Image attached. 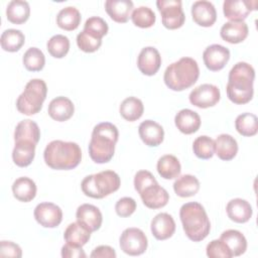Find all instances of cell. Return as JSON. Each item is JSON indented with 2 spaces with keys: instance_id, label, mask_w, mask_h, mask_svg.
I'll use <instances>...</instances> for the list:
<instances>
[{
  "instance_id": "d590c367",
  "label": "cell",
  "mask_w": 258,
  "mask_h": 258,
  "mask_svg": "<svg viewBox=\"0 0 258 258\" xmlns=\"http://www.w3.org/2000/svg\"><path fill=\"white\" fill-rule=\"evenodd\" d=\"M24 42H25V36L18 29L9 28L4 30L1 34L0 43H1V47L5 51H9V52L18 51L22 47Z\"/></svg>"
},
{
  "instance_id": "74e56055",
  "label": "cell",
  "mask_w": 258,
  "mask_h": 258,
  "mask_svg": "<svg viewBox=\"0 0 258 258\" xmlns=\"http://www.w3.org/2000/svg\"><path fill=\"white\" fill-rule=\"evenodd\" d=\"M25 69L29 72H39L44 68L45 56L37 47L28 48L22 57Z\"/></svg>"
},
{
  "instance_id": "3957f363",
  "label": "cell",
  "mask_w": 258,
  "mask_h": 258,
  "mask_svg": "<svg viewBox=\"0 0 258 258\" xmlns=\"http://www.w3.org/2000/svg\"><path fill=\"white\" fill-rule=\"evenodd\" d=\"M45 164L56 170H70L77 167L82 160V150L76 142L53 140L43 152Z\"/></svg>"
},
{
  "instance_id": "ab89813d",
  "label": "cell",
  "mask_w": 258,
  "mask_h": 258,
  "mask_svg": "<svg viewBox=\"0 0 258 258\" xmlns=\"http://www.w3.org/2000/svg\"><path fill=\"white\" fill-rule=\"evenodd\" d=\"M131 20L135 26L140 28H148L154 25L156 16L151 8L147 6H140L133 10Z\"/></svg>"
},
{
  "instance_id": "e0dca14e",
  "label": "cell",
  "mask_w": 258,
  "mask_h": 258,
  "mask_svg": "<svg viewBox=\"0 0 258 258\" xmlns=\"http://www.w3.org/2000/svg\"><path fill=\"white\" fill-rule=\"evenodd\" d=\"M191 16L198 25L210 27L217 20V11L212 2L201 0L194 2L191 6Z\"/></svg>"
},
{
  "instance_id": "7dc6e473",
  "label": "cell",
  "mask_w": 258,
  "mask_h": 258,
  "mask_svg": "<svg viewBox=\"0 0 258 258\" xmlns=\"http://www.w3.org/2000/svg\"><path fill=\"white\" fill-rule=\"evenodd\" d=\"M61 257L63 258H86L87 255L85 251L80 246H75L66 243L61 247Z\"/></svg>"
},
{
  "instance_id": "ac0fdd59",
  "label": "cell",
  "mask_w": 258,
  "mask_h": 258,
  "mask_svg": "<svg viewBox=\"0 0 258 258\" xmlns=\"http://www.w3.org/2000/svg\"><path fill=\"white\" fill-rule=\"evenodd\" d=\"M141 140L149 147L160 145L164 138V130L160 124L153 120H145L138 127Z\"/></svg>"
},
{
  "instance_id": "8d00e7d4",
  "label": "cell",
  "mask_w": 258,
  "mask_h": 258,
  "mask_svg": "<svg viewBox=\"0 0 258 258\" xmlns=\"http://www.w3.org/2000/svg\"><path fill=\"white\" fill-rule=\"evenodd\" d=\"M235 128L239 134L251 137L258 132V119L255 114L243 113L237 116L235 120Z\"/></svg>"
},
{
  "instance_id": "7c38bea8",
  "label": "cell",
  "mask_w": 258,
  "mask_h": 258,
  "mask_svg": "<svg viewBox=\"0 0 258 258\" xmlns=\"http://www.w3.org/2000/svg\"><path fill=\"white\" fill-rule=\"evenodd\" d=\"M33 215L36 222L44 228H55L62 221V211L53 203L38 204Z\"/></svg>"
},
{
  "instance_id": "44dd1931",
  "label": "cell",
  "mask_w": 258,
  "mask_h": 258,
  "mask_svg": "<svg viewBox=\"0 0 258 258\" xmlns=\"http://www.w3.org/2000/svg\"><path fill=\"white\" fill-rule=\"evenodd\" d=\"M133 2L131 0H107L105 10L112 20L117 23H125L131 17Z\"/></svg>"
},
{
  "instance_id": "7a4b0ae2",
  "label": "cell",
  "mask_w": 258,
  "mask_h": 258,
  "mask_svg": "<svg viewBox=\"0 0 258 258\" xmlns=\"http://www.w3.org/2000/svg\"><path fill=\"white\" fill-rule=\"evenodd\" d=\"M119 132L117 127L110 122H102L93 129L89 144V154L96 163L109 162L115 152Z\"/></svg>"
},
{
  "instance_id": "1f68e13d",
  "label": "cell",
  "mask_w": 258,
  "mask_h": 258,
  "mask_svg": "<svg viewBox=\"0 0 258 258\" xmlns=\"http://www.w3.org/2000/svg\"><path fill=\"white\" fill-rule=\"evenodd\" d=\"M91 232L81 225L79 222L70 224L63 233V238L67 243L83 247L90 240Z\"/></svg>"
},
{
  "instance_id": "6da1fadb",
  "label": "cell",
  "mask_w": 258,
  "mask_h": 258,
  "mask_svg": "<svg viewBox=\"0 0 258 258\" xmlns=\"http://www.w3.org/2000/svg\"><path fill=\"white\" fill-rule=\"evenodd\" d=\"M255 71L251 64L239 61L229 72L226 92L229 100L237 105L250 102L253 98Z\"/></svg>"
},
{
  "instance_id": "8992f818",
  "label": "cell",
  "mask_w": 258,
  "mask_h": 258,
  "mask_svg": "<svg viewBox=\"0 0 258 258\" xmlns=\"http://www.w3.org/2000/svg\"><path fill=\"white\" fill-rule=\"evenodd\" d=\"M134 187L145 207L149 209L163 208L169 201L166 189L158 184L153 174L148 170L137 171L134 176Z\"/></svg>"
},
{
  "instance_id": "f546056e",
  "label": "cell",
  "mask_w": 258,
  "mask_h": 258,
  "mask_svg": "<svg viewBox=\"0 0 258 258\" xmlns=\"http://www.w3.org/2000/svg\"><path fill=\"white\" fill-rule=\"evenodd\" d=\"M157 172L164 179H173L179 176L181 166L178 159L171 154L161 156L157 161Z\"/></svg>"
},
{
  "instance_id": "836d02e7",
  "label": "cell",
  "mask_w": 258,
  "mask_h": 258,
  "mask_svg": "<svg viewBox=\"0 0 258 258\" xmlns=\"http://www.w3.org/2000/svg\"><path fill=\"white\" fill-rule=\"evenodd\" d=\"M119 112L126 121L134 122L143 115L144 106L140 99L136 97H128L121 103Z\"/></svg>"
},
{
  "instance_id": "2e32d148",
  "label": "cell",
  "mask_w": 258,
  "mask_h": 258,
  "mask_svg": "<svg viewBox=\"0 0 258 258\" xmlns=\"http://www.w3.org/2000/svg\"><path fill=\"white\" fill-rule=\"evenodd\" d=\"M161 66L159 51L153 46L143 47L137 58V67L145 76L155 75Z\"/></svg>"
},
{
  "instance_id": "c3c4849f",
  "label": "cell",
  "mask_w": 258,
  "mask_h": 258,
  "mask_svg": "<svg viewBox=\"0 0 258 258\" xmlns=\"http://www.w3.org/2000/svg\"><path fill=\"white\" fill-rule=\"evenodd\" d=\"M116 256L117 255L115 250L107 245H101L96 247L90 255V257L92 258H115Z\"/></svg>"
},
{
  "instance_id": "cb8c5ba5",
  "label": "cell",
  "mask_w": 258,
  "mask_h": 258,
  "mask_svg": "<svg viewBox=\"0 0 258 258\" xmlns=\"http://www.w3.org/2000/svg\"><path fill=\"white\" fill-rule=\"evenodd\" d=\"M174 123L181 133L188 135L200 129L201 117L197 112L190 109H182L175 115Z\"/></svg>"
},
{
  "instance_id": "9a60e30c",
  "label": "cell",
  "mask_w": 258,
  "mask_h": 258,
  "mask_svg": "<svg viewBox=\"0 0 258 258\" xmlns=\"http://www.w3.org/2000/svg\"><path fill=\"white\" fill-rule=\"evenodd\" d=\"M77 222L87 228L91 233L100 229L103 217L101 211L94 205L83 204L76 212Z\"/></svg>"
},
{
  "instance_id": "52a82bcc",
  "label": "cell",
  "mask_w": 258,
  "mask_h": 258,
  "mask_svg": "<svg viewBox=\"0 0 258 258\" xmlns=\"http://www.w3.org/2000/svg\"><path fill=\"white\" fill-rule=\"evenodd\" d=\"M120 184V177L115 171L104 170L87 175L81 183V188L87 197L103 199L118 190Z\"/></svg>"
},
{
  "instance_id": "83f0119b",
  "label": "cell",
  "mask_w": 258,
  "mask_h": 258,
  "mask_svg": "<svg viewBox=\"0 0 258 258\" xmlns=\"http://www.w3.org/2000/svg\"><path fill=\"white\" fill-rule=\"evenodd\" d=\"M220 240L230 249L233 256H240L247 250V240L238 230H226L221 234Z\"/></svg>"
},
{
  "instance_id": "277c9868",
  "label": "cell",
  "mask_w": 258,
  "mask_h": 258,
  "mask_svg": "<svg viewBox=\"0 0 258 258\" xmlns=\"http://www.w3.org/2000/svg\"><path fill=\"white\" fill-rule=\"evenodd\" d=\"M179 218L186 237L194 241H203L210 234L211 223L205 208L197 202H189L181 206Z\"/></svg>"
},
{
  "instance_id": "ffe728a7",
  "label": "cell",
  "mask_w": 258,
  "mask_h": 258,
  "mask_svg": "<svg viewBox=\"0 0 258 258\" xmlns=\"http://www.w3.org/2000/svg\"><path fill=\"white\" fill-rule=\"evenodd\" d=\"M47 112L51 119L57 122H64L73 117L75 106L69 98L59 96L50 101Z\"/></svg>"
},
{
  "instance_id": "7402d4cb",
  "label": "cell",
  "mask_w": 258,
  "mask_h": 258,
  "mask_svg": "<svg viewBox=\"0 0 258 258\" xmlns=\"http://www.w3.org/2000/svg\"><path fill=\"white\" fill-rule=\"evenodd\" d=\"M249 28L245 21H229L226 22L220 30L223 40L229 43H240L248 36Z\"/></svg>"
},
{
  "instance_id": "9c48e42d",
  "label": "cell",
  "mask_w": 258,
  "mask_h": 258,
  "mask_svg": "<svg viewBox=\"0 0 258 258\" xmlns=\"http://www.w3.org/2000/svg\"><path fill=\"white\" fill-rule=\"evenodd\" d=\"M156 6L161 14V21L167 29L180 28L185 20L180 0H158Z\"/></svg>"
},
{
  "instance_id": "5b68a950",
  "label": "cell",
  "mask_w": 258,
  "mask_h": 258,
  "mask_svg": "<svg viewBox=\"0 0 258 258\" xmlns=\"http://www.w3.org/2000/svg\"><path fill=\"white\" fill-rule=\"evenodd\" d=\"M199 76L200 69L197 60L191 57L184 56L166 68L163 81L168 89L180 92L196 84Z\"/></svg>"
},
{
  "instance_id": "8fae6325",
  "label": "cell",
  "mask_w": 258,
  "mask_h": 258,
  "mask_svg": "<svg viewBox=\"0 0 258 258\" xmlns=\"http://www.w3.org/2000/svg\"><path fill=\"white\" fill-rule=\"evenodd\" d=\"M188 99L190 104L198 108H210L218 104L220 101V89L212 84H203L190 92Z\"/></svg>"
},
{
  "instance_id": "30bf717a",
  "label": "cell",
  "mask_w": 258,
  "mask_h": 258,
  "mask_svg": "<svg viewBox=\"0 0 258 258\" xmlns=\"http://www.w3.org/2000/svg\"><path fill=\"white\" fill-rule=\"evenodd\" d=\"M121 250L130 256H138L143 254L148 245L147 237L144 232L138 228L125 229L119 239Z\"/></svg>"
},
{
  "instance_id": "d6a6232c",
  "label": "cell",
  "mask_w": 258,
  "mask_h": 258,
  "mask_svg": "<svg viewBox=\"0 0 258 258\" xmlns=\"http://www.w3.org/2000/svg\"><path fill=\"white\" fill-rule=\"evenodd\" d=\"M200 189L199 179L191 174L179 176L173 183L174 192L180 198H189L198 194Z\"/></svg>"
},
{
  "instance_id": "e575fe53",
  "label": "cell",
  "mask_w": 258,
  "mask_h": 258,
  "mask_svg": "<svg viewBox=\"0 0 258 258\" xmlns=\"http://www.w3.org/2000/svg\"><path fill=\"white\" fill-rule=\"evenodd\" d=\"M80 23H81V13L74 6L62 8L56 16V24L58 25L59 28L67 31H73L77 29Z\"/></svg>"
},
{
  "instance_id": "bcb514c9",
  "label": "cell",
  "mask_w": 258,
  "mask_h": 258,
  "mask_svg": "<svg viewBox=\"0 0 258 258\" xmlns=\"http://www.w3.org/2000/svg\"><path fill=\"white\" fill-rule=\"evenodd\" d=\"M0 256L20 258L22 256V250L19 245L11 241L3 240L0 242Z\"/></svg>"
},
{
  "instance_id": "d4e9b609",
  "label": "cell",
  "mask_w": 258,
  "mask_h": 258,
  "mask_svg": "<svg viewBox=\"0 0 258 258\" xmlns=\"http://www.w3.org/2000/svg\"><path fill=\"white\" fill-rule=\"evenodd\" d=\"M36 144L26 140L15 141L12 151L13 162L19 167L28 166L34 159Z\"/></svg>"
},
{
  "instance_id": "ba28073f",
  "label": "cell",
  "mask_w": 258,
  "mask_h": 258,
  "mask_svg": "<svg viewBox=\"0 0 258 258\" xmlns=\"http://www.w3.org/2000/svg\"><path fill=\"white\" fill-rule=\"evenodd\" d=\"M46 94L47 87L43 80H30L26 84L24 91L17 98L16 108L18 112L27 116L38 113L42 108Z\"/></svg>"
},
{
  "instance_id": "f35d334b",
  "label": "cell",
  "mask_w": 258,
  "mask_h": 258,
  "mask_svg": "<svg viewBox=\"0 0 258 258\" xmlns=\"http://www.w3.org/2000/svg\"><path fill=\"white\" fill-rule=\"evenodd\" d=\"M49 54L55 58H62L70 49V39L62 34H55L49 38L46 43Z\"/></svg>"
},
{
  "instance_id": "b9f144b4",
  "label": "cell",
  "mask_w": 258,
  "mask_h": 258,
  "mask_svg": "<svg viewBox=\"0 0 258 258\" xmlns=\"http://www.w3.org/2000/svg\"><path fill=\"white\" fill-rule=\"evenodd\" d=\"M83 30L95 36L96 38L102 39L103 36L108 33L109 26L103 18L98 16H92L86 20Z\"/></svg>"
},
{
  "instance_id": "ee69618b",
  "label": "cell",
  "mask_w": 258,
  "mask_h": 258,
  "mask_svg": "<svg viewBox=\"0 0 258 258\" xmlns=\"http://www.w3.org/2000/svg\"><path fill=\"white\" fill-rule=\"evenodd\" d=\"M206 252H207V256L210 258H231V257H233L230 249L220 239L211 241L207 245Z\"/></svg>"
},
{
  "instance_id": "d6986e66",
  "label": "cell",
  "mask_w": 258,
  "mask_h": 258,
  "mask_svg": "<svg viewBox=\"0 0 258 258\" xmlns=\"http://www.w3.org/2000/svg\"><path fill=\"white\" fill-rule=\"evenodd\" d=\"M151 233L155 239L163 241L170 238L175 232V222L167 213L157 214L151 221Z\"/></svg>"
},
{
  "instance_id": "f1b7e54d",
  "label": "cell",
  "mask_w": 258,
  "mask_h": 258,
  "mask_svg": "<svg viewBox=\"0 0 258 258\" xmlns=\"http://www.w3.org/2000/svg\"><path fill=\"white\" fill-rule=\"evenodd\" d=\"M40 138V130L38 125L32 120L20 121L14 131V141L26 140L37 144Z\"/></svg>"
},
{
  "instance_id": "4dcf8cb0",
  "label": "cell",
  "mask_w": 258,
  "mask_h": 258,
  "mask_svg": "<svg viewBox=\"0 0 258 258\" xmlns=\"http://www.w3.org/2000/svg\"><path fill=\"white\" fill-rule=\"evenodd\" d=\"M30 15V7L28 2L23 0H13L9 2L6 8V16L8 21L13 24H22L26 22Z\"/></svg>"
},
{
  "instance_id": "5bb4252c",
  "label": "cell",
  "mask_w": 258,
  "mask_h": 258,
  "mask_svg": "<svg viewBox=\"0 0 258 258\" xmlns=\"http://www.w3.org/2000/svg\"><path fill=\"white\" fill-rule=\"evenodd\" d=\"M203 59L208 70L218 72L224 69L229 61L230 50L221 44H212L204 50Z\"/></svg>"
},
{
  "instance_id": "4316f807",
  "label": "cell",
  "mask_w": 258,
  "mask_h": 258,
  "mask_svg": "<svg viewBox=\"0 0 258 258\" xmlns=\"http://www.w3.org/2000/svg\"><path fill=\"white\" fill-rule=\"evenodd\" d=\"M12 192L16 200L23 203H28L31 202L36 196V184L29 177H18L12 184Z\"/></svg>"
},
{
  "instance_id": "60d3db41",
  "label": "cell",
  "mask_w": 258,
  "mask_h": 258,
  "mask_svg": "<svg viewBox=\"0 0 258 258\" xmlns=\"http://www.w3.org/2000/svg\"><path fill=\"white\" fill-rule=\"evenodd\" d=\"M192 150L197 157L201 159H210L215 154L214 140L207 135L199 136L194 141Z\"/></svg>"
},
{
  "instance_id": "7bdbcfd3",
  "label": "cell",
  "mask_w": 258,
  "mask_h": 258,
  "mask_svg": "<svg viewBox=\"0 0 258 258\" xmlns=\"http://www.w3.org/2000/svg\"><path fill=\"white\" fill-rule=\"evenodd\" d=\"M77 44L84 52H94L97 51L102 45V39L96 38L83 30L77 35Z\"/></svg>"
},
{
  "instance_id": "4fadbf2b",
  "label": "cell",
  "mask_w": 258,
  "mask_h": 258,
  "mask_svg": "<svg viewBox=\"0 0 258 258\" xmlns=\"http://www.w3.org/2000/svg\"><path fill=\"white\" fill-rule=\"evenodd\" d=\"M255 0H225L223 12L230 21H244L248 15L256 9Z\"/></svg>"
},
{
  "instance_id": "484cf974",
  "label": "cell",
  "mask_w": 258,
  "mask_h": 258,
  "mask_svg": "<svg viewBox=\"0 0 258 258\" xmlns=\"http://www.w3.org/2000/svg\"><path fill=\"white\" fill-rule=\"evenodd\" d=\"M215 153L225 161L232 160L238 152V143L236 139L229 134H221L215 140Z\"/></svg>"
},
{
  "instance_id": "603a6c76",
  "label": "cell",
  "mask_w": 258,
  "mask_h": 258,
  "mask_svg": "<svg viewBox=\"0 0 258 258\" xmlns=\"http://www.w3.org/2000/svg\"><path fill=\"white\" fill-rule=\"evenodd\" d=\"M226 212L230 220L239 224L248 222L253 214L251 205L246 200L239 198L233 199L227 204Z\"/></svg>"
},
{
  "instance_id": "f6af8a7d",
  "label": "cell",
  "mask_w": 258,
  "mask_h": 258,
  "mask_svg": "<svg viewBox=\"0 0 258 258\" xmlns=\"http://www.w3.org/2000/svg\"><path fill=\"white\" fill-rule=\"evenodd\" d=\"M136 210V202L134 199L130 197H124L118 200V202L115 205V211L116 214L119 217L126 218L131 216Z\"/></svg>"
}]
</instances>
